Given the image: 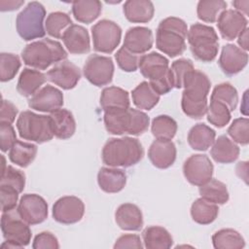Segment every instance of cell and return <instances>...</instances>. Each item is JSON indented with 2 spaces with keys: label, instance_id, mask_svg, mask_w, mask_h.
Masks as SVG:
<instances>
[{
  "label": "cell",
  "instance_id": "7a4b0ae2",
  "mask_svg": "<svg viewBox=\"0 0 249 249\" xmlns=\"http://www.w3.org/2000/svg\"><path fill=\"white\" fill-rule=\"evenodd\" d=\"M104 124L106 130L114 135H140L150 124L148 115L141 110L132 108H112L104 111Z\"/></svg>",
  "mask_w": 249,
  "mask_h": 249
},
{
  "label": "cell",
  "instance_id": "6da1fadb",
  "mask_svg": "<svg viewBox=\"0 0 249 249\" xmlns=\"http://www.w3.org/2000/svg\"><path fill=\"white\" fill-rule=\"evenodd\" d=\"M211 82L208 76L193 69L184 78L181 106L182 110L192 119H201L207 112V95Z\"/></svg>",
  "mask_w": 249,
  "mask_h": 249
},
{
  "label": "cell",
  "instance_id": "7dc6e473",
  "mask_svg": "<svg viewBox=\"0 0 249 249\" xmlns=\"http://www.w3.org/2000/svg\"><path fill=\"white\" fill-rule=\"evenodd\" d=\"M193 69L195 68L191 59L180 58L172 62L170 70L174 80V88L176 89L183 88V81L185 76Z\"/></svg>",
  "mask_w": 249,
  "mask_h": 249
},
{
  "label": "cell",
  "instance_id": "681fc988",
  "mask_svg": "<svg viewBox=\"0 0 249 249\" xmlns=\"http://www.w3.org/2000/svg\"><path fill=\"white\" fill-rule=\"evenodd\" d=\"M18 192L13 188L0 186L1 196V210L2 212L11 211L16 208L18 199Z\"/></svg>",
  "mask_w": 249,
  "mask_h": 249
},
{
  "label": "cell",
  "instance_id": "74e56055",
  "mask_svg": "<svg viewBox=\"0 0 249 249\" xmlns=\"http://www.w3.org/2000/svg\"><path fill=\"white\" fill-rule=\"evenodd\" d=\"M176 121L167 115L157 116L151 124V131L156 139L171 140L177 131Z\"/></svg>",
  "mask_w": 249,
  "mask_h": 249
},
{
  "label": "cell",
  "instance_id": "3957f363",
  "mask_svg": "<svg viewBox=\"0 0 249 249\" xmlns=\"http://www.w3.org/2000/svg\"><path fill=\"white\" fill-rule=\"evenodd\" d=\"M144 155L142 144L134 137L110 138L103 146L101 159L111 167H129L138 163Z\"/></svg>",
  "mask_w": 249,
  "mask_h": 249
},
{
  "label": "cell",
  "instance_id": "f1b7e54d",
  "mask_svg": "<svg viewBox=\"0 0 249 249\" xmlns=\"http://www.w3.org/2000/svg\"><path fill=\"white\" fill-rule=\"evenodd\" d=\"M215 138V130L203 123L195 124L188 133V143L196 151H206L212 146Z\"/></svg>",
  "mask_w": 249,
  "mask_h": 249
},
{
  "label": "cell",
  "instance_id": "e0dca14e",
  "mask_svg": "<svg viewBox=\"0 0 249 249\" xmlns=\"http://www.w3.org/2000/svg\"><path fill=\"white\" fill-rule=\"evenodd\" d=\"M247 23L246 17L232 9L223 11L217 19V26L221 36L229 41L237 38L247 28Z\"/></svg>",
  "mask_w": 249,
  "mask_h": 249
},
{
  "label": "cell",
  "instance_id": "d6986e66",
  "mask_svg": "<svg viewBox=\"0 0 249 249\" xmlns=\"http://www.w3.org/2000/svg\"><path fill=\"white\" fill-rule=\"evenodd\" d=\"M176 147L171 140L156 139L148 150V158L152 164L158 168L170 167L176 160Z\"/></svg>",
  "mask_w": 249,
  "mask_h": 249
},
{
  "label": "cell",
  "instance_id": "cb8c5ba5",
  "mask_svg": "<svg viewBox=\"0 0 249 249\" xmlns=\"http://www.w3.org/2000/svg\"><path fill=\"white\" fill-rule=\"evenodd\" d=\"M97 183L105 193H119L126 184V174L118 167H101L97 174Z\"/></svg>",
  "mask_w": 249,
  "mask_h": 249
},
{
  "label": "cell",
  "instance_id": "d590c367",
  "mask_svg": "<svg viewBox=\"0 0 249 249\" xmlns=\"http://www.w3.org/2000/svg\"><path fill=\"white\" fill-rule=\"evenodd\" d=\"M200 197L215 204H225L229 200V192L226 184L218 179L211 178L205 184L199 186Z\"/></svg>",
  "mask_w": 249,
  "mask_h": 249
},
{
  "label": "cell",
  "instance_id": "f5cc1de1",
  "mask_svg": "<svg viewBox=\"0 0 249 249\" xmlns=\"http://www.w3.org/2000/svg\"><path fill=\"white\" fill-rule=\"evenodd\" d=\"M144 245L142 244V240L139 235L127 233L121 235L115 242L114 248L121 249V248H136L142 249Z\"/></svg>",
  "mask_w": 249,
  "mask_h": 249
},
{
  "label": "cell",
  "instance_id": "ac0fdd59",
  "mask_svg": "<svg viewBox=\"0 0 249 249\" xmlns=\"http://www.w3.org/2000/svg\"><path fill=\"white\" fill-rule=\"evenodd\" d=\"M247 62V52L233 44H228L223 47L218 61L220 68L228 76H232L242 71Z\"/></svg>",
  "mask_w": 249,
  "mask_h": 249
},
{
  "label": "cell",
  "instance_id": "6f0895ef",
  "mask_svg": "<svg viewBox=\"0 0 249 249\" xmlns=\"http://www.w3.org/2000/svg\"><path fill=\"white\" fill-rule=\"evenodd\" d=\"M237 43L239 45V48L245 52L248 50V27L244 29L239 36L237 37Z\"/></svg>",
  "mask_w": 249,
  "mask_h": 249
},
{
  "label": "cell",
  "instance_id": "8fae6325",
  "mask_svg": "<svg viewBox=\"0 0 249 249\" xmlns=\"http://www.w3.org/2000/svg\"><path fill=\"white\" fill-rule=\"evenodd\" d=\"M213 170L212 161L206 155L202 154L192 155L183 164V173L187 181L198 187L212 178Z\"/></svg>",
  "mask_w": 249,
  "mask_h": 249
},
{
  "label": "cell",
  "instance_id": "836d02e7",
  "mask_svg": "<svg viewBox=\"0 0 249 249\" xmlns=\"http://www.w3.org/2000/svg\"><path fill=\"white\" fill-rule=\"evenodd\" d=\"M160 94L151 87L149 82H141L131 92L132 102L138 109L151 110L160 101Z\"/></svg>",
  "mask_w": 249,
  "mask_h": 249
},
{
  "label": "cell",
  "instance_id": "db71d44e",
  "mask_svg": "<svg viewBox=\"0 0 249 249\" xmlns=\"http://www.w3.org/2000/svg\"><path fill=\"white\" fill-rule=\"evenodd\" d=\"M18 108L11 101L2 99L0 110V123L13 124L18 115Z\"/></svg>",
  "mask_w": 249,
  "mask_h": 249
},
{
  "label": "cell",
  "instance_id": "ee69618b",
  "mask_svg": "<svg viewBox=\"0 0 249 249\" xmlns=\"http://www.w3.org/2000/svg\"><path fill=\"white\" fill-rule=\"evenodd\" d=\"M0 186L10 187L21 193L25 186V174L12 165H7L6 169L1 172Z\"/></svg>",
  "mask_w": 249,
  "mask_h": 249
},
{
  "label": "cell",
  "instance_id": "9f6ffc18",
  "mask_svg": "<svg viewBox=\"0 0 249 249\" xmlns=\"http://www.w3.org/2000/svg\"><path fill=\"white\" fill-rule=\"evenodd\" d=\"M232 6L235 8L234 10L237 11L238 13H240L241 15H243L244 17L248 15V6H249V1L245 0V1H233L232 2Z\"/></svg>",
  "mask_w": 249,
  "mask_h": 249
},
{
  "label": "cell",
  "instance_id": "60d3db41",
  "mask_svg": "<svg viewBox=\"0 0 249 249\" xmlns=\"http://www.w3.org/2000/svg\"><path fill=\"white\" fill-rule=\"evenodd\" d=\"M210 100H217L226 104L231 112H232L238 103V93L231 84L221 83L213 89Z\"/></svg>",
  "mask_w": 249,
  "mask_h": 249
},
{
  "label": "cell",
  "instance_id": "816d5d0a",
  "mask_svg": "<svg viewBox=\"0 0 249 249\" xmlns=\"http://www.w3.org/2000/svg\"><path fill=\"white\" fill-rule=\"evenodd\" d=\"M158 28L174 31V32H177L187 38V34H188L187 23L179 18L168 17V18L160 20Z\"/></svg>",
  "mask_w": 249,
  "mask_h": 249
},
{
  "label": "cell",
  "instance_id": "277c9868",
  "mask_svg": "<svg viewBox=\"0 0 249 249\" xmlns=\"http://www.w3.org/2000/svg\"><path fill=\"white\" fill-rule=\"evenodd\" d=\"M66 57L67 52L62 45L49 38L28 44L21 52L24 64L39 70H45L53 64L65 60Z\"/></svg>",
  "mask_w": 249,
  "mask_h": 249
},
{
  "label": "cell",
  "instance_id": "2e32d148",
  "mask_svg": "<svg viewBox=\"0 0 249 249\" xmlns=\"http://www.w3.org/2000/svg\"><path fill=\"white\" fill-rule=\"evenodd\" d=\"M138 68L141 74L149 80V83L159 81L170 72L168 59L156 52L141 55Z\"/></svg>",
  "mask_w": 249,
  "mask_h": 249
},
{
  "label": "cell",
  "instance_id": "bcb514c9",
  "mask_svg": "<svg viewBox=\"0 0 249 249\" xmlns=\"http://www.w3.org/2000/svg\"><path fill=\"white\" fill-rule=\"evenodd\" d=\"M115 58L119 67L125 72H134L138 69L140 56L130 53L124 46L118 50Z\"/></svg>",
  "mask_w": 249,
  "mask_h": 249
},
{
  "label": "cell",
  "instance_id": "603a6c76",
  "mask_svg": "<svg viewBox=\"0 0 249 249\" xmlns=\"http://www.w3.org/2000/svg\"><path fill=\"white\" fill-rule=\"evenodd\" d=\"M115 221L120 229L135 231L143 226V215L136 204L123 203L115 212Z\"/></svg>",
  "mask_w": 249,
  "mask_h": 249
},
{
  "label": "cell",
  "instance_id": "f6af8a7d",
  "mask_svg": "<svg viewBox=\"0 0 249 249\" xmlns=\"http://www.w3.org/2000/svg\"><path fill=\"white\" fill-rule=\"evenodd\" d=\"M228 133L233 142L247 145L249 142V121L247 118L233 120L228 128Z\"/></svg>",
  "mask_w": 249,
  "mask_h": 249
},
{
  "label": "cell",
  "instance_id": "30bf717a",
  "mask_svg": "<svg viewBox=\"0 0 249 249\" xmlns=\"http://www.w3.org/2000/svg\"><path fill=\"white\" fill-rule=\"evenodd\" d=\"M114 62L111 57L90 54L85 62L83 72L86 79L96 87L110 84L114 75Z\"/></svg>",
  "mask_w": 249,
  "mask_h": 249
},
{
  "label": "cell",
  "instance_id": "ab89813d",
  "mask_svg": "<svg viewBox=\"0 0 249 249\" xmlns=\"http://www.w3.org/2000/svg\"><path fill=\"white\" fill-rule=\"evenodd\" d=\"M72 25V20L68 14L63 12H53L46 19L45 28L46 32L56 39L62 38L65 30Z\"/></svg>",
  "mask_w": 249,
  "mask_h": 249
},
{
  "label": "cell",
  "instance_id": "7c38bea8",
  "mask_svg": "<svg viewBox=\"0 0 249 249\" xmlns=\"http://www.w3.org/2000/svg\"><path fill=\"white\" fill-rule=\"evenodd\" d=\"M84 214V202L74 196H62L53 205V217L60 224H75L82 220Z\"/></svg>",
  "mask_w": 249,
  "mask_h": 249
},
{
  "label": "cell",
  "instance_id": "d4e9b609",
  "mask_svg": "<svg viewBox=\"0 0 249 249\" xmlns=\"http://www.w3.org/2000/svg\"><path fill=\"white\" fill-rule=\"evenodd\" d=\"M123 11L128 21L145 23L153 18L155 7L149 0H127L123 6Z\"/></svg>",
  "mask_w": 249,
  "mask_h": 249
},
{
  "label": "cell",
  "instance_id": "5bb4252c",
  "mask_svg": "<svg viewBox=\"0 0 249 249\" xmlns=\"http://www.w3.org/2000/svg\"><path fill=\"white\" fill-rule=\"evenodd\" d=\"M47 80L63 89L75 88L81 79V70L73 62L62 60L54 64L46 74Z\"/></svg>",
  "mask_w": 249,
  "mask_h": 249
},
{
  "label": "cell",
  "instance_id": "7bdbcfd3",
  "mask_svg": "<svg viewBox=\"0 0 249 249\" xmlns=\"http://www.w3.org/2000/svg\"><path fill=\"white\" fill-rule=\"evenodd\" d=\"M20 60L17 54L11 53H0V80L8 82L15 78L20 68Z\"/></svg>",
  "mask_w": 249,
  "mask_h": 249
},
{
  "label": "cell",
  "instance_id": "ba28073f",
  "mask_svg": "<svg viewBox=\"0 0 249 249\" xmlns=\"http://www.w3.org/2000/svg\"><path fill=\"white\" fill-rule=\"evenodd\" d=\"M1 231L5 238L1 244L2 248H22L30 243L32 233L29 225L20 217L16 208L2 212Z\"/></svg>",
  "mask_w": 249,
  "mask_h": 249
},
{
  "label": "cell",
  "instance_id": "11a10c76",
  "mask_svg": "<svg viewBox=\"0 0 249 249\" xmlns=\"http://www.w3.org/2000/svg\"><path fill=\"white\" fill-rule=\"evenodd\" d=\"M24 4V1H15V0H1L0 1V10L2 12L6 11H15L18 10Z\"/></svg>",
  "mask_w": 249,
  "mask_h": 249
},
{
  "label": "cell",
  "instance_id": "44dd1931",
  "mask_svg": "<svg viewBox=\"0 0 249 249\" xmlns=\"http://www.w3.org/2000/svg\"><path fill=\"white\" fill-rule=\"evenodd\" d=\"M156 46L163 53L170 57H175L185 52L187 48L186 37L174 31L158 28L156 32Z\"/></svg>",
  "mask_w": 249,
  "mask_h": 249
},
{
  "label": "cell",
  "instance_id": "f546056e",
  "mask_svg": "<svg viewBox=\"0 0 249 249\" xmlns=\"http://www.w3.org/2000/svg\"><path fill=\"white\" fill-rule=\"evenodd\" d=\"M144 247L148 249H168L173 244L169 231L160 226L147 227L142 232Z\"/></svg>",
  "mask_w": 249,
  "mask_h": 249
},
{
  "label": "cell",
  "instance_id": "484cf974",
  "mask_svg": "<svg viewBox=\"0 0 249 249\" xmlns=\"http://www.w3.org/2000/svg\"><path fill=\"white\" fill-rule=\"evenodd\" d=\"M53 135L59 139H68L76 131V122L73 114L67 109H57L50 115Z\"/></svg>",
  "mask_w": 249,
  "mask_h": 249
},
{
  "label": "cell",
  "instance_id": "5b68a950",
  "mask_svg": "<svg viewBox=\"0 0 249 249\" xmlns=\"http://www.w3.org/2000/svg\"><path fill=\"white\" fill-rule=\"evenodd\" d=\"M187 39L194 57L202 62L214 60L219 51L215 29L203 23H195L188 29Z\"/></svg>",
  "mask_w": 249,
  "mask_h": 249
},
{
  "label": "cell",
  "instance_id": "b9f144b4",
  "mask_svg": "<svg viewBox=\"0 0 249 249\" xmlns=\"http://www.w3.org/2000/svg\"><path fill=\"white\" fill-rule=\"evenodd\" d=\"M231 110L229 107L217 100H210L207 107V121L216 127H224L231 121Z\"/></svg>",
  "mask_w": 249,
  "mask_h": 249
},
{
  "label": "cell",
  "instance_id": "8992f818",
  "mask_svg": "<svg viewBox=\"0 0 249 249\" xmlns=\"http://www.w3.org/2000/svg\"><path fill=\"white\" fill-rule=\"evenodd\" d=\"M46 18L45 7L37 1L29 2L18 13L16 19V27L18 35L24 41L42 38L46 34L44 20Z\"/></svg>",
  "mask_w": 249,
  "mask_h": 249
},
{
  "label": "cell",
  "instance_id": "f907efd6",
  "mask_svg": "<svg viewBox=\"0 0 249 249\" xmlns=\"http://www.w3.org/2000/svg\"><path fill=\"white\" fill-rule=\"evenodd\" d=\"M32 247L34 249H57L59 248L57 238L50 231H42L34 237Z\"/></svg>",
  "mask_w": 249,
  "mask_h": 249
},
{
  "label": "cell",
  "instance_id": "d6a6232c",
  "mask_svg": "<svg viewBox=\"0 0 249 249\" xmlns=\"http://www.w3.org/2000/svg\"><path fill=\"white\" fill-rule=\"evenodd\" d=\"M129 94L119 87H107L100 95V106L103 111L112 108H129Z\"/></svg>",
  "mask_w": 249,
  "mask_h": 249
},
{
  "label": "cell",
  "instance_id": "9c48e42d",
  "mask_svg": "<svg viewBox=\"0 0 249 249\" xmlns=\"http://www.w3.org/2000/svg\"><path fill=\"white\" fill-rule=\"evenodd\" d=\"M93 49L96 52L111 53L119 46L122 28L110 19H101L91 27Z\"/></svg>",
  "mask_w": 249,
  "mask_h": 249
},
{
  "label": "cell",
  "instance_id": "7402d4cb",
  "mask_svg": "<svg viewBox=\"0 0 249 249\" xmlns=\"http://www.w3.org/2000/svg\"><path fill=\"white\" fill-rule=\"evenodd\" d=\"M61 39L70 53L83 54L90 50L89 32L82 25L72 24L65 30Z\"/></svg>",
  "mask_w": 249,
  "mask_h": 249
},
{
  "label": "cell",
  "instance_id": "f35d334b",
  "mask_svg": "<svg viewBox=\"0 0 249 249\" xmlns=\"http://www.w3.org/2000/svg\"><path fill=\"white\" fill-rule=\"evenodd\" d=\"M226 8L227 2L223 0H201L196 6L197 18L204 22L213 23Z\"/></svg>",
  "mask_w": 249,
  "mask_h": 249
},
{
  "label": "cell",
  "instance_id": "e575fe53",
  "mask_svg": "<svg viewBox=\"0 0 249 249\" xmlns=\"http://www.w3.org/2000/svg\"><path fill=\"white\" fill-rule=\"evenodd\" d=\"M37 151L35 144L17 140L9 150V159L13 163L20 167H26L34 160Z\"/></svg>",
  "mask_w": 249,
  "mask_h": 249
},
{
  "label": "cell",
  "instance_id": "4fadbf2b",
  "mask_svg": "<svg viewBox=\"0 0 249 249\" xmlns=\"http://www.w3.org/2000/svg\"><path fill=\"white\" fill-rule=\"evenodd\" d=\"M17 210L28 225L43 223L48 217V203L41 196L36 194L23 195L19 199Z\"/></svg>",
  "mask_w": 249,
  "mask_h": 249
},
{
  "label": "cell",
  "instance_id": "ffe728a7",
  "mask_svg": "<svg viewBox=\"0 0 249 249\" xmlns=\"http://www.w3.org/2000/svg\"><path fill=\"white\" fill-rule=\"evenodd\" d=\"M153 32L144 26L128 28L124 35V47L134 54H142L153 47Z\"/></svg>",
  "mask_w": 249,
  "mask_h": 249
},
{
  "label": "cell",
  "instance_id": "1f68e13d",
  "mask_svg": "<svg viewBox=\"0 0 249 249\" xmlns=\"http://www.w3.org/2000/svg\"><path fill=\"white\" fill-rule=\"evenodd\" d=\"M102 11V4L98 0H79L72 3V14L82 23L95 20Z\"/></svg>",
  "mask_w": 249,
  "mask_h": 249
},
{
  "label": "cell",
  "instance_id": "9a60e30c",
  "mask_svg": "<svg viewBox=\"0 0 249 249\" xmlns=\"http://www.w3.org/2000/svg\"><path fill=\"white\" fill-rule=\"evenodd\" d=\"M63 105V93L57 88L47 85L28 100V106L39 112L52 113Z\"/></svg>",
  "mask_w": 249,
  "mask_h": 249
},
{
  "label": "cell",
  "instance_id": "52a82bcc",
  "mask_svg": "<svg viewBox=\"0 0 249 249\" xmlns=\"http://www.w3.org/2000/svg\"><path fill=\"white\" fill-rule=\"evenodd\" d=\"M17 128L22 139L39 144L48 142L54 136L50 116L39 115L32 111H23L19 114Z\"/></svg>",
  "mask_w": 249,
  "mask_h": 249
},
{
  "label": "cell",
  "instance_id": "4dcf8cb0",
  "mask_svg": "<svg viewBox=\"0 0 249 249\" xmlns=\"http://www.w3.org/2000/svg\"><path fill=\"white\" fill-rule=\"evenodd\" d=\"M218 214V204L208 201L202 197L196 199L191 206L192 219L199 225H208L213 223Z\"/></svg>",
  "mask_w": 249,
  "mask_h": 249
},
{
  "label": "cell",
  "instance_id": "8d00e7d4",
  "mask_svg": "<svg viewBox=\"0 0 249 249\" xmlns=\"http://www.w3.org/2000/svg\"><path fill=\"white\" fill-rule=\"evenodd\" d=\"M212 243L216 249H241L245 246L243 236L233 229H222L212 235Z\"/></svg>",
  "mask_w": 249,
  "mask_h": 249
},
{
  "label": "cell",
  "instance_id": "c3c4849f",
  "mask_svg": "<svg viewBox=\"0 0 249 249\" xmlns=\"http://www.w3.org/2000/svg\"><path fill=\"white\" fill-rule=\"evenodd\" d=\"M17 141L16 131L12 124L0 123V148L2 152H8Z\"/></svg>",
  "mask_w": 249,
  "mask_h": 249
},
{
  "label": "cell",
  "instance_id": "83f0119b",
  "mask_svg": "<svg viewBox=\"0 0 249 249\" xmlns=\"http://www.w3.org/2000/svg\"><path fill=\"white\" fill-rule=\"evenodd\" d=\"M46 81L47 76L41 71L24 68L18 77L17 90L20 95L29 97L34 95Z\"/></svg>",
  "mask_w": 249,
  "mask_h": 249
},
{
  "label": "cell",
  "instance_id": "4316f807",
  "mask_svg": "<svg viewBox=\"0 0 249 249\" xmlns=\"http://www.w3.org/2000/svg\"><path fill=\"white\" fill-rule=\"evenodd\" d=\"M239 147L226 135H221L214 140L210 155L218 163H231L237 160L239 156Z\"/></svg>",
  "mask_w": 249,
  "mask_h": 249
}]
</instances>
